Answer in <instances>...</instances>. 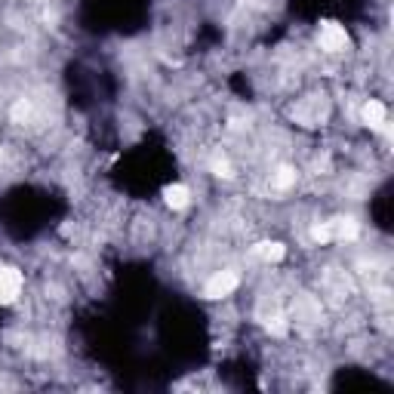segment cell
<instances>
[{
  "label": "cell",
  "mask_w": 394,
  "mask_h": 394,
  "mask_svg": "<svg viewBox=\"0 0 394 394\" xmlns=\"http://www.w3.org/2000/svg\"><path fill=\"white\" fill-rule=\"evenodd\" d=\"M293 182H296V173H293V170H290V167H283L281 173H277L275 185H277V188H290V185H293Z\"/></svg>",
  "instance_id": "10"
},
{
  "label": "cell",
  "mask_w": 394,
  "mask_h": 394,
  "mask_svg": "<svg viewBox=\"0 0 394 394\" xmlns=\"http://www.w3.org/2000/svg\"><path fill=\"white\" fill-rule=\"evenodd\" d=\"M329 231H333V240H354L360 228L354 219H333L329 222Z\"/></svg>",
  "instance_id": "5"
},
{
  "label": "cell",
  "mask_w": 394,
  "mask_h": 394,
  "mask_svg": "<svg viewBox=\"0 0 394 394\" xmlns=\"http://www.w3.org/2000/svg\"><path fill=\"white\" fill-rule=\"evenodd\" d=\"M163 200H167L170 209H185L188 200H192V192H188V185L176 182V185H167V188H163Z\"/></svg>",
  "instance_id": "4"
},
{
  "label": "cell",
  "mask_w": 394,
  "mask_h": 394,
  "mask_svg": "<svg viewBox=\"0 0 394 394\" xmlns=\"http://www.w3.org/2000/svg\"><path fill=\"white\" fill-rule=\"evenodd\" d=\"M321 47L327 49V53H342V49L348 47V31L342 28L339 22H333V19L321 22Z\"/></svg>",
  "instance_id": "2"
},
{
  "label": "cell",
  "mask_w": 394,
  "mask_h": 394,
  "mask_svg": "<svg viewBox=\"0 0 394 394\" xmlns=\"http://www.w3.org/2000/svg\"><path fill=\"white\" fill-rule=\"evenodd\" d=\"M311 240H314V244H329V240H333V231H329V222H321V225H311Z\"/></svg>",
  "instance_id": "8"
},
{
  "label": "cell",
  "mask_w": 394,
  "mask_h": 394,
  "mask_svg": "<svg viewBox=\"0 0 394 394\" xmlns=\"http://www.w3.org/2000/svg\"><path fill=\"white\" fill-rule=\"evenodd\" d=\"M234 287H237V275H234V271H216V275L207 281V287H203V296L222 299V296L234 293Z\"/></svg>",
  "instance_id": "3"
},
{
  "label": "cell",
  "mask_w": 394,
  "mask_h": 394,
  "mask_svg": "<svg viewBox=\"0 0 394 394\" xmlns=\"http://www.w3.org/2000/svg\"><path fill=\"white\" fill-rule=\"evenodd\" d=\"M28 114H31V105H28L25 99H19L16 105H12V120H19V124H22V120L28 117Z\"/></svg>",
  "instance_id": "11"
},
{
  "label": "cell",
  "mask_w": 394,
  "mask_h": 394,
  "mask_svg": "<svg viewBox=\"0 0 394 394\" xmlns=\"http://www.w3.org/2000/svg\"><path fill=\"white\" fill-rule=\"evenodd\" d=\"M256 253L265 259V262H281V259L287 256V246L277 244V240H262V244L256 246Z\"/></svg>",
  "instance_id": "6"
},
{
  "label": "cell",
  "mask_w": 394,
  "mask_h": 394,
  "mask_svg": "<svg viewBox=\"0 0 394 394\" xmlns=\"http://www.w3.org/2000/svg\"><path fill=\"white\" fill-rule=\"evenodd\" d=\"M209 167H213V173L222 176V179H231V176H234V173H231V163H228L225 157H219V154L213 157V163H209Z\"/></svg>",
  "instance_id": "9"
},
{
  "label": "cell",
  "mask_w": 394,
  "mask_h": 394,
  "mask_svg": "<svg viewBox=\"0 0 394 394\" xmlns=\"http://www.w3.org/2000/svg\"><path fill=\"white\" fill-rule=\"evenodd\" d=\"M364 120L370 126H382L385 124V105H382V102H376V99L367 102V105H364Z\"/></svg>",
  "instance_id": "7"
},
{
  "label": "cell",
  "mask_w": 394,
  "mask_h": 394,
  "mask_svg": "<svg viewBox=\"0 0 394 394\" xmlns=\"http://www.w3.org/2000/svg\"><path fill=\"white\" fill-rule=\"evenodd\" d=\"M22 271L19 268H10V265H0V305H10L16 302L19 293H22Z\"/></svg>",
  "instance_id": "1"
}]
</instances>
